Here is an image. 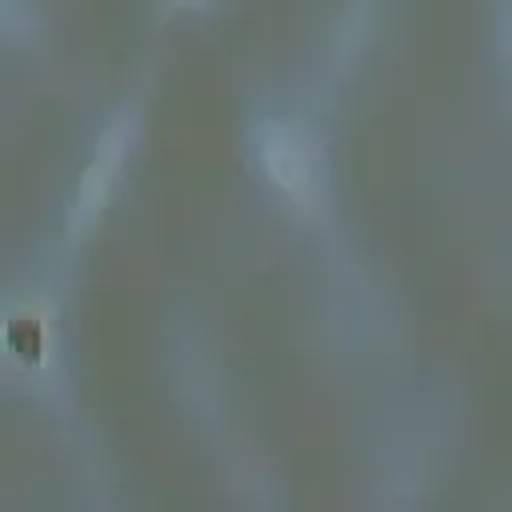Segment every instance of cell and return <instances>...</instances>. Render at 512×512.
<instances>
[{
	"label": "cell",
	"instance_id": "cell-1",
	"mask_svg": "<svg viewBox=\"0 0 512 512\" xmlns=\"http://www.w3.org/2000/svg\"><path fill=\"white\" fill-rule=\"evenodd\" d=\"M260 156H264V168L268 176L300 204H308L312 196V160H308V148L304 140L284 128V124H268L260 132Z\"/></svg>",
	"mask_w": 512,
	"mask_h": 512
},
{
	"label": "cell",
	"instance_id": "cell-2",
	"mask_svg": "<svg viewBox=\"0 0 512 512\" xmlns=\"http://www.w3.org/2000/svg\"><path fill=\"white\" fill-rule=\"evenodd\" d=\"M116 148H120V132H112L108 140H104V152H100V160L88 168V176H84V192H80V212H88L92 208V200H100V188H104V180H108V172L116 168Z\"/></svg>",
	"mask_w": 512,
	"mask_h": 512
},
{
	"label": "cell",
	"instance_id": "cell-3",
	"mask_svg": "<svg viewBox=\"0 0 512 512\" xmlns=\"http://www.w3.org/2000/svg\"><path fill=\"white\" fill-rule=\"evenodd\" d=\"M508 44H512V36H508Z\"/></svg>",
	"mask_w": 512,
	"mask_h": 512
}]
</instances>
